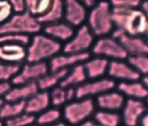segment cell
<instances>
[{
	"instance_id": "cell-1",
	"label": "cell",
	"mask_w": 148,
	"mask_h": 126,
	"mask_svg": "<svg viewBox=\"0 0 148 126\" xmlns=\"http://www.w3.org/2000/svg\"><path fill=\"white\" fill-rule=\"evenodd\" d=\"M147 15L140 8L112 7V19L116 28L134 36L143 37L148 32Z\"/></svg>"
},
{
	"instance_id": "cell-2",
	"label": "cell",
	"mask_w": 148,
	"mask_h": 126,
	"mask_svg": "<svg viewBox=\"0 0 148 126\" xmlns=\"http://www.w3.org/2000/svg\"><path fill=\"white\" fill-rule=\"evenodd\" d=\"M61 50L60 42L45 34H36L32 36L26 47L25 61L28 63L43 62L56 56Z\"/></svg>"
},
{
	"instance_id": "cell-3",
	"label": "cell",
	"mask_w": 148,
	"mask_h": 126,
	"mask_svg": "<svg viewBox=\"0 0 148 126\" xmlns=\"http://www.w3.org/2000/svg\"><path fill=\"white\" fill-rule=\"evenodd\" d=\"M87 21V26L94 36L102 37L111 33L114 25L110 2L101 1L97 3L89 12Z\"/></svg>"
},
{
	"instance_id": "cell-4",
	"label": "cell",
	"mask_w": 148,
	"mask_h": 126,
	"mask_svg": "<svg viewBox=\"0 0 148 126\" xmlns=\"http://www.w3.org/2000/svg\"><path fill=\"white\" fill-rule=\"evenodd\" d=\"M43 25L37 18L27 10L20 14H13L3 24L0 25V35L5 34H17L35 35L38 34Z\"/></svg>"
},
{
	"instance_id": "cell-5",
	"label": "cell",
	"mask_w": 148,
	"mask_h": 126,
	"mask_svg": "<svg viewBox=\"0 0 148 126\" xmlns=\"http://www.w3.org/2000/svg\"><path fill=\"white\" fill-rule=\"evenodd\" d=\"M94 101L90 98H85L66 105L63 115L68 123L77 125L87 121L94 113Z\"/></svg>"
},
{
	"instance_id": "cell-6",
	"label": "cell",
	"mask_w": 148,
	"mask_h": 126,
	"mask_svg": "<svg viewBox=\"0 0 148 126\" xmlns=\"http://www.w3.org/2000/svg\"><path fill=\"white\" fill-rule=\"evenodd\" d=\"M92 53L97 55L112 60L126 59L128 54L117 40L112 36H102L99 38L91 47Z\"/></svg>"
},
{
	"instance_id": "cell-7",
	"label": "cell",
	"mask_w": 148,
	"mask_h": 126,
	"mask_svg": "<svg viewBox=\"0 0 148 126\" xmlns=\"http://www.w3.org/2000/svg\"><path fill=\"white\" fill-rule=\"evenodd\" d=\"M94 35L87 25L80 26L72 38L62 47L64 54H78L87 52L94 44Z\"/></svg>"
},
{
	"instance_id": "cell-8",
	"label": "cell",
	"mask_w": 148,
	"mask_h": 126,
	"mask_svg": "<svg viewBox=\"0 0 148 126\" xmlns=\"http://www.w3.org/2000/svg\"><path fill=\"white\" fill-rule=\"evenodd\" d=\"M48 71V64L45 61L36 63L27 62L21 66L18 73L10 80V83L16 86L36 81L47 74Z\"/></svg>"
},
{
	"instance_id": "cell-9",
	"label": "cell",
	"mask_w": 148,
	"mask_h": 126,
	"mask_svg": "<svg viewBox=\"0 0 148 126\" xmlns=\"http://www.w3.org/2000/svg\"><path fill=\"white\" fill-rule=\"evenodd\" d=\"M111 33V36L119 42L128 55L147 54V43L143 37L129 35L116 28Z\"/></svg>"
},
{
	"instance_id": "cell-10",
	"label": "cell",
	"mask_w": 148,
	"mask_h": 126,
	"mask_svg": "<svg viewBox=\"0 0 148 126\" xmlns=\"http://www.w3.org/2000/svg\"><path fill=\"white\" fill-rule=\"evenodd\" d=\"M116 86L112 79L102 78L88 82H84L75 88L76 98H90L92 95H99L112 90Z\"/></svg>"
},
{
	"instance_id": "cell-11",
	"label": "cell",
	"mask_w": 148,
	"mask_h": 126,
	"mask_svg": "<svg viewBox=\"0 0 148 126\" xmlns=\"http://www.w3.org/2000/svg\"><path fill=\"white\" fill-rule=\"evenodd\" d=\"M146 106L143 100L129 98L123 107L122 120L125 126H136L145 114Z\"/></svg>"
},
{
	"instance_id": "cell-12",
	"label": "cell",
	"mask_w": 148,
	"mask_h": 126,
	"mask_svg": "<svg viewBox=\"0 0 148 126\" xmlns=\"http://www.w3.org/2000/svg\"><path fill=\"white\" fill-rule=\"evenodd\" d=\"M64 21L72 27H77L83 25L87 18L86 8L82 2L76 0H66L64 2Z\"/></svg>"
},
{
	"instance_id": "cell-13",
	"label": "cell",
	"mask_w": 148,
	"mask_h": 126,
	"mask_svg": "<svg viewBox=\"0 0 148 126\" xmlns=\"http://www.w3.org/2000/svg\"><path fill=\"white\" fill-rule=\"evenodd\" d=\"M90 53L84 52L78 54H57L50 59L48 64L49 70L50 72L68 69L69 67L82 64L90 58Z\"/></svg>"
},
{
	"instance_id": "cell-14",
	"label": "cell",
	"mask_w": 148,
	"mask_h": 126,
	"mask_svg": "<svg viewBox=\"0 0 148 126\" xmlns=\"http://www.w3.org/2000/svg\"><path fill=\"white\" fill-rule=\"evenodd\" d=\"M107 73L110 77L121 80L123 81H138L141 76V75L127 62L122 60L109 61Z\"/></svg>"
},
{
	"instance_id": "cell-15",
	"label": "cell",
	"mask_w": 148,
	"mask_h": 126,
	"mask_svg": "<svg viewBox=\"0 0 148 126\" xmlns=\"http://www.w3.org/2000/svg\"><path fill=\"white\" fill-rule=\"evenodd\" d=\"M26 46L16 43L0 45V61L13 65H20L25 61Z\"/></svg>"
},
{
	"instance_id": "cell-16",
	"label": "cell",
	"mask_w": 148,
	"mask_h": 126,
	"mask_svg": "<svg viewBox=\"0 0 148 126\" xmlns=\"http://www.w3.org/2000/svg\"><path fill=\"white\" fill-rule=\"evenodd\" d=\"M124 96L119 91H109L97 97V106L103 110L115 112L123 108L125 103Z\"/></svg>"
},
{
	"instance_id": "cell-17",
	"label": "cell",
	"mask_w": 148,
	"mask_h": 126,
	"mask_svg": "<svg viewBox=\"0 0 148 126\" xmlns=\"http://www.w3.org/2000/svg\"><path fill=\"white\" fill-rule=\"evenodd\" d=\"M39 88L36 81L11 87L3 97L5 102H16L25 101L38 92Z\"/></svg>"
},
{
	"instance_id": "cell-18",
	"label": "cell",
	"mask_w": 148,
	"mask_h": 126,
	"mask_svg": "<svg viewBox=\"0 0 148 126\" xmlns=\"http://www.w3.org/2000/svg\"><path fill=\"white\" fill-rule=\"evenodd\" d=\"M43 31L45 35L58 42H68L75 34L74 28L65 21L45 25Z\"/></svg>"
},
{
	"instance_id": "cell-19",
	"label": "cell",
	"mask_w": 148,
	"mask_h": 126,
	"mask_svg": "<svg viewBox=\"0 0 148 126\" xmlns=\"http://www.w3.org/2000/svg\"><path fill=\"white\" fill-rule=\"evenodd\" d=\"M50 103L49 93L47 91L38 92L25 101L24 113L34 115L47 109Z\"/></svg>"
},
{
	"instance_id": "cell-20",
	"label": "cell",
	"mask_w": 148,
	"mask_h": 126,
	"mask_svg": "<svg viewBox=\"0 0 148 126\" xmlns=\"http://www.w3.org/2000/svg\"><path fill=\"white\" fill-rule=\"evenodd\" d=\"M109 61L103 57H96L88 59L83 64L87 78L95 79L107 73Z\"/></svg>"
},
{
	"instance_id": "cell-21",
	"label": "cell",
	"mask_w": 148,
	"mask_h": 126,
	"mask_svg": "<svg viewBox=\"0 0 148 126\" xmlns=\"http://www.w3.org/2000/svg\"><path fill=\"white\" fill-rule=\"evenodd\" d=\"M120 92L130 98L143 100L148 96V90L141 81H121L117 85Z\"/></svg>"
},
{
	"instance_id": "cell-22",
	"label": "cell",
	"mask_w": 148,
	"mask_h": 126,
	"mask_svg": "<svg viewBox=\"0 0 148 126\" xmlns=\"http://www.w3.org/2000/svg\"><path fill=\"white\" fill-rule=\"evenodd\" d=\"M87 78L83 64H79L69 69L68 74L60 81L59 86L65 89L69 87H77L84 83Z\"/></svg>"
},
{
	"instance_id": "cell-23",
	"label": "cell",
	"mask_w": 148,
	"mask_h": 126,
	"mask_svg": "<svg viewBox=\"0 0 148 126\" xmlns=\"http://www.w3.org/2000/svg\"><path fill=\"white\" fill-rule=\"evenodd\" d=\"M64 2L61 0L52 1V4L48 11L37 18L43 25L50 24L61 21L64 18Z\"/></svg>"
},
{
	"instance_id": "cell-24",
	"label": "cell",
	"mask_w": 148,
	"mask_h": 126,
	"mask_svg": "<svg viewBox=\"0 0 148 126\" xmlns=\"http://www.w3.org/2000/svg\"><path fill=\"white\" fill-rule=\"evenodd\" d=\"M69 72V69H64L55 72L46 74L36 81L39 90L41 91H47L49 89L56 87L66 76Z\"/></svg>"
},
{
	"instance_id": "cell-25",
	"label": "cell",
	"mask_w": 148,
	"mask_h": 126,
	"mask_svg": "<svg viewBox=\"0 0 148 126\" xmlns=\"http://www.w3.org/2000/svg\"><path fill=\"white\" fill-rule=\"evenodd\" d=\"M25 101L16 102H5L0 110V120H6L16 117L24 113Z\"/></svg>"
},
{
	"instance_id": "cell-26",
	"label": "cell",
	"mask_w": 148,
	"mask_h": 126,
	"mask_svg": "<svg viewBox=\"0 0 148 126\" xmlns=\"http://www.w3.org/2000/svg\"><path fill=\"white\" fill-rule=\"evenodd\" d=\"M94 119L98 126H119L121 121V117L118 113L103 110L96 112Z\"/></svg>"
},
{
	"instance_id": "cell-27",
	"label": "cell",
	"mask_w": 148,
	"mask_h": 126,
	"mask_svg": "<svg viewBox=\"0 0 148 126\" xmlns=\"http://www.w3.org/2000/svg\"><path fill=\"white\" fill-rule=\"evenodd\" d=\"M25 2L26 10L36 18L45 14L52 4V1L50 0H27Z\"/></svg>"
},
{
	"instance_id": "cell-28",
	"label": "cell",
	"mask_w": 148,
	"mask_h": 126,
	"mask_svg": "<svg viewBox=\"0 0 148 126\" xmlns=\"http://www.w3.org/2000/svg\"><path fill=\"white\" fill-rule=\"evenodd\" d=\"M128 64L140 75H146L148 72V58L147 55H130Z\"/></svg>"
},
{
	"instance_id": "cell-29",
	"label": "cell",
	"mask_w": 148,
	"mask_h": 126,
	"mask_svg": "<svg viewBox=\"0 0 148 126\" xmlns=\"http://www.w3.org/2000/svg\"><path fill=\"white\" fill-rule=\"evenodd\" d=\"M61 112L57 108L46 109L39 114L35 121L38 125H49L59 122Z\"/></svg>"
},
{
	"instance_id": "cell-30",
	"label": "cell",
	"mask_w": 148,
	"mask_h": 126,
	"mask_svg": "<svg viewBox=\"0 0 148 126\" xmlns=\"http://www.w3.org/2000/svg\"><path fill=\"white\" fill-rule=\"evenodd\" d=\"M20 68V65L9 64L0 61V82H10Z\"/></svg>"
},
{
	"instance_id": "cell-31",
	"label": "cell",
	"mask_w": 148,
	"mask_h": 126,
	"mask_svg": "<svg viewBox=\"0 0 148 126\" xmlns=\"http://www.w3.org/2000/svg\"><path fill=\"white\" fill-rule=\"evenodd\" d=\"M34 115L25 113L4 121V126H30L35 121Z\"/></svg>"
},
{
	"instance_id": "cell-32",
	"label": "cell",
	"mask_w": 148,
	"mask_h": 126,
	"mask_svg": "<svg viewBox=\"0 0 148 126\" xmlns=\"http://www.w3.org/2000/svg\"><path fill=\"white\" fill-rule=\"evenodd\" d=\"M30 36L17 34H5L0 35V45L6 43H16L27 46L29 43Z\"/></svg>"
},
{
	"instance_id": "cell-33",
	"label": "cell",
	"mask_w": 148,
	"mask_h": 126,
	"mask_svg": "<svg viewBox=\"0 0 148 126\" xmlns=\"http://www.w3.org/2000/svg\"><path fill=\"white\" fill-rule=\"evenodd\" d=\"M49 97L50 103L55 107H59L67 101L66 89L60 86L53 88L49 93Z\"/></svg>"
},
{
	"instance_id": "cell-34",
	"label": "cell",
	"mask_w": 148,
	"mask_h": 126,
	"mask_svg": "<svg viewBox=\"0 0 148 126\" xmlns=\"http://www.w3.org/2000/svg\"><path fill=\"white\" fill-rule=\"evenodd\" d=\"M13 14L9 1L0 0V25L5 23Z\"/></svg>"
},
{
	"instance_id": "cell-35",
	"label": "cell",
	"mask_w": 148,
	"mask_h": 126,
	"mask_svg": "<svg viewBox=\"0 0 148 126\" xmlns=\"http://www.w3.org/2000/svg\"><path fill=\"white\" fill-rule=\"evenodd\" d=\"M141 2L138 0H112L110 4L112 8H139Z\"/></svg>"
},
{
	"instance_id": "cell-36",
	"label": "cell",
	"mask_w": 148,
	"mask_h": 126,
	"mask_svg": "<svg viewBox=\"0 0 148 126\" xmlns=\"http://www.w3.org/2000/svg\"><path fill=\"white\" fill-rule=\"evenodd\" d=\"M13 14H20L26 11L25 2L23 0L9 1Z\"/></svg>"
},
{
	"instance_id": "cell-37",
	"label": "cell",
	"mask_w": 148,
	"mask_h": 126,
	"mask_svg": "<svg viewBox=\"0 0 148 126\" xmlns=\"http://www.w3.org/2000/svg\"><path fill=\"white\" fill-rule=\"evenodd\" d=\"M11 87L10 82H0V98H3Z\"/></svg>"
},
{
	"instance_id": "cell-38",
	"label": "cell",
	"mask_w": 148,
	"mask_h": 126,
	"mask_svg": "<svg viewBox=\"0 0 148 126\" xmlns=\"http://www.w3.org/2000/svg\"><path fill=\"white\" fill-rule=\"evenodd\" d=\"M66 96L67 101H70L76 98V90L74 87H69L66 88Z\"/></svg>"
},
{
	"instance_id": "cell-39",
	"label": "cell",
	"mask_w": 148,
	"mask_h": 126,
	"mask_svg": "<svg viewBox=\"0 0 148 126\" xmlns=\"http://www.w3.org/2000/svg\"><path fill=\"white\" fill-rule=\"evenodd\" d=\"M82 3L83 4V5L87 8H92L93 7H94L96 4L97 2L95 1H92V0H86V1H83Z\"/></svg>"
},
{
	"instance_id": "cell-40",
	"label": "cell",
	"mask_w": 148,
	"mask_h": 126,
	"mask_svg": "<svg viewBox=\"0 0 148 126\" xmlns=\"http://www.w3.org/2000/svg\"><path fill=\"white\" fill-rule=\"evenodd\" d=\"M138 124H140V126H148V116L147 113H145L141 117Z\"/></svg>"
},
{
	"instance_id": "cell-41",
	"label": "cell",
	"mask_w": 148,
	"mask_h": 126,
	"mask_svg": "<svg viewBox=\"0 0 148 126\" xmlns=\"http://www.w3.org/2000/svg\"><path fill=\"white\" fill-rule=\"evenodd\" d=\"M140 9L146 14H147L148 12V2L147 1H143L141 2V3L140 5Z\"/></svg>"
},
{
	"instance_id": "cell-42",
	"label": "cell",
	"mask_w": 148,
	"mask_h": 126,
	"mask_svg": "<svg viewBox=\"0 0 148 126\" xmlns=\"http://www.w3.org/2000/svg\"><path fill=\"white\" fill-rule=\"evenodd\" d=\"M30 126H68L66 124L62 123V122H57L56 123H54V124H49V125H38V124H36V125H31Z\"/></svg>"
},
{
	"instance_id": "cell-43",
	"label": "cell",
	"mask_w": 148,
	"mask_h": 126,
	"mask_svg": "<svg viewBox=\"0 0 148 126\" xmlns=\"http://www.w3.org/2000/svg\"><path fill=\"white\" fill-rule=\"evenodd\" d=\"M94 124H95L94 123V122L90 120H87L85 122L77 125V126H94Z\"/></svg>"
},
{
	"instance_id": "cell-44",
	"label": "cell",
	"mask_w": 148,
	"mask_h": 126,
	"mask_svg": "<svg viewBox=\"0 0 148 126\" xmlns=\"http://www.w3.org/2000/svg\"><path fill=\"white\" fill-rule=\"evenodd\" d=\"M142 83L146 87H147L148 86V77L147 76V75H144V76H143L142 77V80H141Z\"/></svg>"
},
{
	"instance_id": "cell-45",
	"label": "cell",
	"mask_w": 148,
	"mask_h": 126,
	"mask_svg": "<svg viewBox=\"0 0 148 126\" xmlns=\"http://www.w3.org/2000/svg\"><path fill=\"white\" fill-rule=\"evenodd\" d=\"M4 102H5V101H4L3 99V98H0V110H1V107L3 105Z\"/></svg>"
},
{
	"instance_id": "cell-46",
	"label": "cell",
	"mask_w": 148,
	"mask_h": 126,
	"mask_svg": "<svg viewBox=\"0 0 148 126\" xmlns=\"http://www.w3.org/2000/svg\"><path fill=\"white\" fill-rule=\"evenodd\" d=\"M0 126H4V123L3 121H2L0 120Z\"/></svg>"
},
{
	"instance_id": "cell-47",
	"label": "cell",
	"mask_w": 148,
	"mask_h": 126,
	"mask_svg": "<svg viewBox=\"0 0 148 126\" xmlns=\"http://www.w3.org/2000/svg\"><path fill=\"white\" fill-rule=\"evenodd\" d=\"M94 126H98V125H97V124H94Z\"/></svg>"
}]
</instances>
